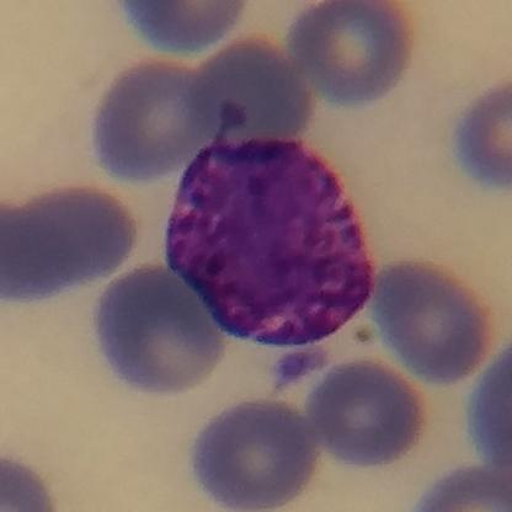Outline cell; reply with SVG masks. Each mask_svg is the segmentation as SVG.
<instances>
[{"instance_id": "cell-7", "label": "cell", "mask_w": 512, "mask_h": 512, "mask_svg": "<svg viewBox=\"0 0 512 512\" xmlns=\"http://www.w3.org/2000/svg\"><path fill=\"white\" fill-rule=\"evenodd\" d=\"M372 288L378 333L419 380L456 383L484 359L490 343L487 313L452 276L434 266L398 263L382 270Z\"/></svg>"}, {"instance_id": "cell-9", "label": "cell", "mask_w": 512, "mask_h": 512, "mask_svg": "<svg viewBox=\"0 0 512 512\" xmlns=\"http://www.w3.org/2000/svg\"><path fill=\"white\" fill-rule=\"evenodd\" d=\"M199 72L216 111L217 141L295 140L311 120V90L269 41H238Z\"/></svg>"}, {"instance_id": "cell-5", "label": "cell", "mask_w": 512, "mask_h": 512, "mask_svg": "<svg viewBox=\"0 0 512 512\" xmlns=\"http://www.w3.org/2000/svg\"><path fill=\"white\" fill-rule=\"evenodd\" d=\"M311 425L271 400L238 405L213 419L192 453L200 487L234 510L280 508L312 479L318 461Z\"/></svg>"}, {"instance_id": "cell-3", "label": "cell", "mask_w": 512, "mask_h": 512, "mask_svg": "<svg viewBox=\"0 0 512 512\" xmlns=\"http://www.w3.org/2000/svg\"><path fill=\"white\" fill-rule=\"evenodd\" d=\"M2 298L36 301L111 274L135 244L119 201L88 189L53 191L3 206Z\"/></svg>"}, {"instance_id": "cell-8", "label": "cell", "mask_w": 512, "mask_h": 512, "mask_svg": "<svg viewBox=\"0 0 512 512\" xmlns=\"http://www.w3.org/2000/svg\"><path fill=\"white\" fill-rule=\"evenodd\" d=\"M308 423L330 455L354 466L392 463L423 430V404L387 367L360 361L333 368L309 394Z\"/></svg>"}, {"instance_id": "cell-2", "label": "cell", "mask_w": 512, "mask_h": 512, "mask_svg": "<svg viewBox=\"0 0 512 512\" xmlns=\"http://www.w3.org/2000/svg\"><path fill=\"white\" fill-rule=\"evenodd\" d=\"M95 328L112 371L149 393H178L205 381L224 351L215 319L170 269L148 266L112 282Z\"/></svg>"}, {"instance_id": "cell-11", "label": "cell", "mask_w": 512, "mask_h": 512, "mask_svg": "<svg viewBox=\"0 0 512 512\" xmlns=\"http://www.w3.org/2000/svg\"><path fill=\"white\" fill-rule=\"evenodd\" d=\"M456 154L464 172L495 189L511 185V95L500 88L464 114L456 132Z\"/></svg>"}, {"instance_id": "cell-1", "label": "cell", "mask_w": 512, "mask_h": 512, "mask_svg": "<svg viewBox=\"0 0 512 512\" xmlns=\"http://www.w3.org/2000/svg\"><path fill=\"white\" fill-rule=\"evenodd\" d=\"M165 249L224 333L272 348L328 338L372 292L355 208L296 140L208 144L181 178Z\"/></svg>"}, {"instance_id": "cell-4", "label": "cell", "mask_w": 512, "mask_h": 512, "mask_svg": "<svg viewBox=\"0 0 512 512\" xmlns=\"http://www.w3.org/2000/svg\"><path fill=\"white\" fill-rule=\"evenodd\" d=\"M217 138L216 111L199 69L169 62L122 74L101 101L94 127L101 167L125 181L173 174Z\"/></svg>"}, {"instance_id": "cell-6", "label": "cell", "mask_w": 512, "mask_h": 512, "mask_svg": "<svg viewBox=\"0 0 512 512\" xmlns=\"http://www.w3.org/2000/svg\"><path fill=\"white\" fill-rule=\"evenodd\" d=\"M287 57L311 92L338 106H359L396 87L412 55V26L389 0L324 2L288 30Z\"/></svg>"}, {"instance_id": "cell-10", "label": "cell", "mask_w": 512, "mask_h": 512, "mask_svg": "<svg viewBox=\"0 0 512 512\" xmlns=\"http://www.w3.org/2000/svg\"><path fill=\"white\" fill-rule=\"evenodd\" d=\"M124 12L144 40L160 50H205L236 25L238 2H126Z\"/></svg>"}]
</instances>
